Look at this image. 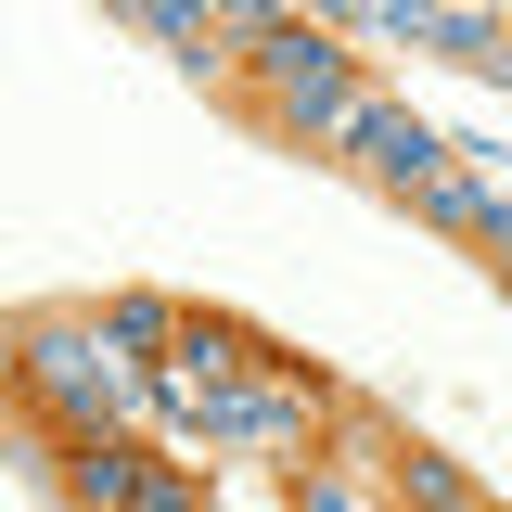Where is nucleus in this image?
I'll return each mask as SVG.
<instances>
[{"label": "nucleus", "mask_w": 512, "mask_h": 512, "mask_svg": "<svg viewBox=\"0 0 512 512\" xmlns=\"http://www.w3.org/2000/svg\"><path fill=\"white\" fill-rule=\"evenodd\" d=\"M13 410L39 436H154V372L103 333V295L90 308H26L13 320Z\"/></svg>", "instance_id": "obj_1"}, {"label": "nucleus", "mask_w": 512, "mask_h": 512, "mask_svg": "<svg viewBox=\"0 0 512 512\" xmlns=\"http://www.w3.org/2000/svg\"><path fill=\"white\" fill-rule=\"evenodd\" d=\"M333 423H346V384L320 372V359H269V372H244V384H218V397H192V423L180 436L205 448V461H308V448H333Z\"/></svg>", "instance_id": "obj_2"}, {"label": "nucleus", "mask_w": 512, "mask_h": 512, "mask_svg": "<svg viewBox=\"0 0 512 512\" xmlns=\"http://www.w3.org/2000/svg\"><path fill=\"white\" fill-rule=\"evenodd\" d=\"M384 103H397V90H384L372 64H346L333 90H308V103H282V116L256 128V141H282V154H308V167H333V180H346V154L372 141V116H384Z\"/></svg>", "instance_id": "obj_3"}, {"label": "nucleus", "mask_w": 512, "mask_h": 512, "mask_svg": "<svg viewBox=\"0 0 512 512\" xmlns=\"http://www.w3.org/2000/svg\"><path fill=\"white\" fill-rule=\"evenodd\" d=\"M39 474H52L64 512H141L154 436H39Z\"/></svg>", "instance_id": "obj_4"}, {"label": "nucleus", "mask_w": 512, "mask_h": 512, "mask_svg": "<svg viewBox=\"0 0 512 512\" xmlns=\"http://www.w3.org/2000/svg\"><path fill=\"white\" fill-rule=\"evenodd\" d=\"M436 167H461V141H436V128L410 116V103H384V116H372V141L346 154V180L372 192V205H397V218H410V192L436 180Z\"/></svg>", "instance_id": "obj_5"}, {"label": "nucleus", "mask_w": 512, "mask_h": 512, "mask_svg": "<svg viewBox=\"0 0 512 512\" xmlns=\"http://www.w3.org/2000/svg\"><path fill=\"white\" fill-rule=\"evenodd\" d=\"M512 205H500V180H487V167H436V180L410 192V231H436V244H474L487 256V231H500Z\"/></svg>", "instance_id": "obj_6"}, {"label": "nucleus", "mask_w": 512, "mask_h": 512, "mask_svg": "<svg viewBox=\"0 0 512 512\" xmlns=\"http://www.w3.org/2000/svg\"><path fill=\"white\" fill-rule=\"evenodd\" d=\"M372 474H384V500H397V512H461V500H474V474H461L436 436H410V423L384 436V461H372Z\"/></svg>", "instance_id": "obj_7"}, {"label": "nucleus", "mask_w": 512, "mask_h": 512, "mask_svg": "<svg viewBox=\"0 0 512 512\" xmlns=\"http://www.w3.org/2000/svg\"><path fill=\"white\" fill-rule=\"evenodd\" d=\"M282 512H384V474L333 436V448H308V461H282Z\"/></svg>", "instance_id": "obj_8"}, {"label": "nucleus", "mask_w": 512, "mask_h": 512, "mask_svg": "<svg viewBox=\"0 0 512 512\" xmlns=\"http://www.w3.org/2000/svg\"><path fill=\"white\" fill-rule=\"evenodd\" d=\"M103 333H116V346L141 359V372H167V359H180V333H192V295H154V282H116V295H103Z\"/></svg>", "instance_id": "obj_9"}, {"label": "nucleus", "mask_w": 512, "mask_h": 512, "mask_svg": "<svg viewBox=\"0 0 512 512\" xmlns=\"http://www.w3.org/2000/svg\"><path fill=\"white\" fill-rule=\"evenodd\" d=\"M436 64H461V77L512 90V13H474V0H448V26H436Z\"/></svg>", "instance_id": "obj_10"}, {"label": "nucleus", "mask_w": 512, "mask_h": 512, "mask_svg": "<svg viewBox=\"0 0 512 512\" xmlns=\"http://www.w3.org/2000/svg\"><path fill=\"white\" fill-rule=\"evenodd\" d=\"M448 0H372V26H359V52H436Z\"/></svg>", "instance_id": "obj_11"}, {"label": "nucleus", "mask_w": 512, "mask_h": 512, "mask_svg": "<svg viewBox=\"0 0 512 512\" xmlns=\"http://www.w3.org/2000/svg\"><path fill=\"white\" fill-rule=\"evenodd\" d=\"M295 13H308V26H333V39H359V26H372V0H295Z\"/></svg>", "instance_id": "obj_12"}, {"label": "nucleus", "mask_w": 512, "mask_h": 512, "mask_svg": "<svg viewBox=\"0 0 512 512\" xmlns=\"http://www.w3.org/2000/svg\"><path fill=\"white\" fill-rule=\"evenodd\" d=\"M487 282H500V295H512V218H500V231H487Z\"/></svg>", "instance_id": "obj_13"}, {"label": "nucleus", "mask_w": 512, "mask_h": 512, "mask_svg": "<svg viewBox=\"0 0 512 512\" xmlns=\"http://www.w3.org/2000/svg\"><path fill=\"white\" fill-rule=\"evenodd\" d=\"M461 512H487V500H461Z\"/></svg>", "instance_id": "obj_14"}]
</instances>
